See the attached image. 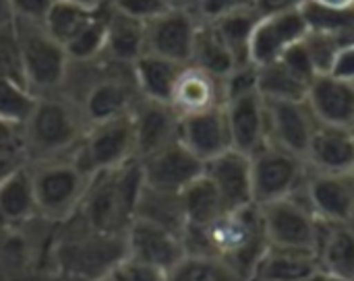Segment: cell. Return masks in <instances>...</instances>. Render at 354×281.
<instances>
[{"label": "cell", "mask_w": 354, "mask_h": 281, "mask_svg": "<svg viewBox=\"0 0 354 281\" xmlns=\"http://www.w3.org/2000/svg\"><path fill=\"white\" fill-rule=\"evenodd\" d=\"M170 2V6H174V8H195V4H197V0H168Z\"/></svg>", "instance_id": "51"}, {"label": "cell", "mask_w": 354, "mask_h": 281, "mask_svg": "<svg viewBox=\"0 0 354 281\" xmlns=\"http://www.w3.org/2000/svg\"><path fill=\"white\" fill-rule=\"evenodd\" d=\"M108 6L141 23H147L168 8H174L168 0H108Z\"/></svg>", "instance_id": "37"}, {"label": "cell", "mask_w": 354, "mask_h": 281, "mask_svg": "<svg viewBox=\"0 0 354 281\" xmlns=\"http://www.w3.org/2000/svg\"><path fill=\"white\" fill-rule=\"evenodd\" d=\"M21 133H23V126L0 118V149L21 147Z\"/></svg>", "instance_id": "45"}, {"label": "cell", "mask_w": 354, "mask_h": 281, "mask_svg": "<svg viewBox=\"0 0 354 281\" xmlns=\"http://www.w3.org/2000/svg\"><path fill=\"white\" fill-rule=\"evenodd\" d=\"M64 2H71V4H77L81 8H87V10H100L108 4V0H64Z\"/></svg>", "instance_id": "48"}, {"label": "cell", "mask_w": 354, "mask_h": 281, "mask_svg": "<svg viewBox=\"0 0 354 281\" xmlns=\"http://www.w3.org/2000/svg\"><path fill=\"white\" fill-rule=\"evenodd\" d=\"M309 172L354 174V128L319 124L305 153Z\"/></svg>", "instance_id": "20"}, {"label": "cell", "mask_w": 354, "mask_h": 281, "mask_svg": "<svg viewBox=\"0 0 354 281\" xmlns=\"http://www.w3.org/2000/svg\"><path fill=\"white\" fill-rule=\"evenodd\" d=\"M124 257V236L97 232L77 213L56 226L50 273L58 281H95L110 275Z\"/></svg>", "instance_id": "1"}, {"label": "cell", "mask_w": 354, "mask_h": 281, "mask_svg": "<svg viewBox=\"0 0 354 281\" xmlns=\"http://www.w3.org/2000/svg\"><path fill=\"white\" fill-rule=\"evenodd\" d=\"M259 21V12L255 8H243L236 12H230L218 21H214V29L220 35V39L226 43L230 50L236 66L249 64V46H251V35L253 29Z\"/></svg>", "instance_id": "31"}, {"label": "cell", "mask_w": 354, "mask_h": 281, "mask_svg": "<svg viewBox=\"0 0 354 281\" xmlns=\"http://www.w3.org/2000/svg\"><path fill=\"white\" fill-rule=\"evenodd\" d=\"M199 23V17L191 8H168L145 23V52L189 64Z\"/></svg>", "instance_id": "11"}, {"label": "cell", "mask_w": 354, "mask_h": 281, "mask_svg": "<svg viewBox=\"0 0 354 281\" xmlns=\"http://www.w3.org/2000/svg\"><path fill=\"white\" fill-rule=\"evenodd\" d=\"M201 230L209 255L228 263L245 281H249L255 263L270 246L259 205L226 211Z\"/></svg>", "instance_id": "4"}, {"label": "cell", "mask_w": 354, "mask_h": 281, "mask_svg": "<svg viewBox=\"0 0 354 281\" xmlns=\"http://www.w3.org/2000/svg\"><path fill=\"white\" fill-rule=\"evenodd\" d=\"M135 128V151L137 159H143L162 147L178 141L180 116L170 104H160L151 99H139L131 112Z\"/></svg>", "instance_id": "17"}, {"label": "cell", "mask_w": 354, "mask_h": 281, "mask_svg": "<svg viewBox=\"0 0 354 281\" xmlns=\"http://www.w3.org/2000/svg\"><path fill=\"white\" fill-rule=\"evenodd\" d=\"M178 141L203 164L232 149L224 108L180 118Z\"/></svg>", "instance_id": "22"}, {"label": "cell", "mask_w": 354, "mask_h": 281, "mask_svg": "<svg viewBox=\"0 0 354 281\" xmlns=\"http://www.w3.org/2000/svg\"><path fill=\"white\" fill-rule=\"evenodd\" d=\"M31 281H58L54 275H39V278H33Z\"/></svg>", "instance_id": "52"}, {"label": "cell", "mask_w": 354, "mask_h": 281, "mask_svg": "<svg viewBox=\"0 0 354 281\" xmlns=\"http://www.w3.org/2000/svg\"><path fill=\"white\" fill-rule=\"evenodd\" d=\"M224 112L234 151H241L251 157L268 143L266 104L259 91L228 99L224 104Z\"/></svg>", "instance_id": "19"}, {"label": "cell", "mask_w": 354, "mask_h": 281, "mask_svg": "<svg viewBox=\"0 0 354 281\" xmlns=\"http://www.w3.org/2000/svg\"><path fill=\"white\" fill-rule=\"evenodd\" d=\"M307 104L319 124L354 128V81L317 75L309 85Z\"/></svg>", "instance_id": "21"}, {"label": "cell", "mask_w": 354, "mask_h": 281, "mask_svg": "<svg viewBox=\"0 0 354 281\" xmlns=\"http://www.w3.org/2000/svg\"><path fill=\"white\" fill-rule=\"evenodd\" d=\"M180 203L187 228H205L226 213L220 193L216 191L214 182L205 176V172L180 193Z\"/></svg>", "instance_id": "29"}, {"label": "cell", "mask_w": 354, "mask_h": 281, "mask_svg": "<svg viewBox=\"0 0 354 281\" xmlns=\"http://www.w3.org/2000/svg\"><path fill=\"white\" fill-rule=\"evenodd\" d=\"M309 168L301 155L266 143L251 155L253 203L268 205L295 195L307 180Z\"/></svg>", "instance_id": "8"}, {"label": "cell", "mask_w": 354, "mask_h": 281, "mask_svg": "<svg viewBox=\"0 0 354 281\" xmlns=\"http://www.w3.org/2000/svg\"><path fill=\"white\" fill-rule=\"evenodd\" d=\"M189 64L199 66V68H203V70H207V72H212L214 77H220V79H226L232 72V68L236 66L230 50L220 39L214 25L203 23V21L199 23Z\"/></svg>", "instance_id": "30"}, {"label": "cell", "mask_w": 354, "mask_h": 281, "mask_svg": "<svg viewBox=\"0 0 354 281\" xmlns=\"http://www.w3.org/2000/svg\"><path fill=\"white\" fill-rule=\"evenodd\" d=\"M317 269V253L270 244L255 263L249 281H303Z\"/></svg>", "instance_id": "24"}, {"label": "cell", "mask_w": 354, "mask_h": 281, "mask_svg": "<svg viewBox=\"0 0 354 281\" xmlns=\"http://www.w3.org/2000/svg\"><path fill=\"white\" fill-rule=\"evenodd\" d=\"M322 6H328V8H334V10H346V8H353L354 0H317Z\"/></svg>", "instance_id": "49"}, {"label": "cell", "mask_w": 354, "mask_h": 281, "mask_svg": "<svg viewBox=\"0 0 354 281\" xmlns=\"http://www.w3.org/2000/svg\"><path fill=\"white\" fill-rule=\"evenodd\" d=\"M280 60H282L299 79H303L307 85H311V83L315 81L317 70H315V66H313V62H311V58H309V52H307V48L303 46V41H299L297 46H292Z\"/></svg>", "instance_id": "41"}, {"label": "cell", "mask_w": 354, "mask_h": 281, "mask_svg": "<svg viewBox=\"0 0 354 281\" xmlns=\"http://www.w3.org/2000/svg\"><path fill=\"white\" fill-rule=\"evenodd\" d=\"M303 281H351V280H344V278H340V275H336V273H330V271H326V269H317L315 273H311L307 280Z\"/></svg>", "instance_id": "47"}, {"label": "cell", "mask_w": 354, "mask_h": 281, "mask_svg": "<svg viewBox=\"0 0 354 281\" xmlns=\"http://www.w3.org/2000/svg\"><path fill=\"white\" fill-rule=\"evenodd\" d=\"M37 215L29 164L0 184V230L21 228Z\"/></svg>", "instance_id": "25"}, {"label": "cell", "mask_w": 354, "mask_h": 281, "mask_svg": "<svg viewBox=\"0 0 354 281\" xmlns=\"http://www.w3.org/2000/svg\"><path fill=\"white\" fill-rule=\"evenodd\" d=\"M187 64H178L153 54H143L131 68H133V79L139 89V95L143 99L160 101V104H170L174 83L180 75V70Z\"/></svg>", "instance_id": "27"}, {"label": "cell", "mask_w": 354, "mask_h": 281, "mask_svg": "<svg viewBox=\"0 0 354 281\" xmlns=\"http://www.w3.org/2000/svg\"><path fill=\"white\" fill-rule=\"evenodd\" d=\"M95 12L97 10H87V8H81L77 4H71V2H64V0H56V4L50 8V12L46 14L41 25L46 27V31L56 41L66 46L95 17Z\"/></svg>", "instance_id": "35"}, {"label": "cell", "mask_w": 354, "mask_h": 281, "mask_svg": "<svg viewBox=\"0 0 354 281\" xmlns=\"http://www.w3.org/2000/svg\"><path fill=\"white\" fill-rule=\"evenodd\" d=\"M224 79L193 64H187L180 70L170 97V106L180 118L212 112L224 108Z\"/></svg>", "instance_id": "16"}, {"label": "cell", "mask_w": 354, "mask_h": 281, "mask_svg": "<svg viewBox=\"0 0 354 281\" xmlns=\"http://www.w3.org/2000/svg\"><path fill=\"white\" fill-rule=\"evenodd\" d=\"M95 281H112V280H110V275H106V278H100V280H95Z\"/></svg>", "instance_id": "53"}, {"label": "cell", "mask_w": 354, "mask_h": 281, "mask_svg": "<svg viewBox=\"0 0 354 281\" xmlns=\"http://www.w3.org/2000/svg\"><path fill=\"white\" fill-rule=\"evenodd\" d=\"M257 91V66L255 64H243L234 66L232 72L224 79V95L226 101L234 99L239 95H247Z\"/></svg>", "instance_id": "39"}, {"label": "cell", "mask_w": 354, "mask_h": 281, "mask_svg": "<svg viewBox=\"0 0 354 281\" xmlns=\"http://www.w3.org/2000/svg\"><path fill=\"white\" fill-rule=\"evenodd\" d=\"M257 91L266 99H307L309 85L282 60L257 66Z\"/></svg>", "instance_id": "32"}, {"label": "cell", "mask_w": 354, "mask_h": 281, "mask_svg": "<svg viewBox=\"0 0 354 281\" xmlns=\"http://www.w3.org/2000/svg\"><path fill=\"white\" fill-rule=\"evenodd\" d=\"M110 280L112 281H168V273L147 265V263H139L133 261L129 257H124L112 271H110Z\"/></svg>", "instance_id": "38"}, {"label": "cell", "mask_w": 354, "mask_h": 281, "mask_svg": "<svg viewBox=\"0 0 354 281\" xmlns=\"http://www.w3.org/2000/svg\"><path fill=\"white\" fill-rule=\"evenodd\" d=\"M12 29L25 87L35 97L60 93L71 64L64 46L56 41L41 23L35 21L12 19Z\"/></svg>", "instance_id": "6"}, {"label": "cell", "mask_w": 354, "mask_h": 281, "mask_svg": "<svg viewBox=\"0 0 354 281\" xmlns=\"http://www.w3.org/2000/svg\"><path fill=\"white\" fill-rule=\"evenodd\" d=\"M205 176L214 182L226 211H236L253 203L251 157L241 151H226L205 164Z\"/></svg>", "instance_id": "18"}, {"label": "cell", "mask_w": 354, "mask_h": 281, "mask_svg": "<svg viewBox=\"0 0 354 281\" xmlns=\"http://www.w3.org/2000/svg\"><path fill=\"white\" fill-rule=\"evenodd\" d=\"M124 246L129 259L153 265L166 273L187 255L180 236L139 217H133L129 224L124 232Z\"/></svg>", "instance_id": "15"}, {"label": "cell", "mask_w": 354, "mask_h": 281, "mask_svg": "<svg viewBox=\"0 0 354 281\" xmlns=\"http://www.w3.org/2000/svg\"><path fill=\"white\" fill-rule=\"evenodd\" d=\"M263 215V226L268 234V242L280 249H297V251H317L322 222L311 211L303 186L280 201L259 205Z\"/></svg>", "instance_id": "7"}, {"label": "cell", "mask_w": 354, "mask_h": 281, "mask_svg": "<svg viewBox=\"0 0 354 281\" xmlns=\"http://www.w3.org/2000/svg\"><path fill=\"white\" fill-rule=\"evenodd\" d=\"M135 217L151 222L160 228H166L180 238L187 230V220H185L180 195L162 193V191L149 188L145 184H143L139 201H137Z\"/></svg>", "instance_id": "28"}, {"label": "cell", "mask_w": 354, "mask_h": 281, "mask_svg": "<svg viewBox=\"0 0 354 281\" xmlns=\"http://www.w3.org/2000/svg\"><path fill=\"white\" fill-rule=\"evenodd\" d=\"M332 75L354 81V43L340 52V56L336 58V64L332 68Z\"/></svg>", "instance_id": "46"}, {"label": "cell", "mask_w": 354, "mask_h": 281, "mask_svg": "<svg viewBox=\"0 0 354 281\" xmlns=\"http://www.w3.org/2000/svg\"><path fill=\"white\" fill-rule=\"evenodd\" d=\"M106 43V6L95 12V17L64 46L71 64H87L104 58Z\"/></svg>", "instance_id": "33"}, {"label": "cell", "mask_w": 354, "mask_h": 281, "mask_svg": "<svg viewBox=\"0 0 354 281\" xmlns=\"http://www.w3.org/2000/svg\"><path fill=\"white\" fill-rule=\"evenodd\" d=\"M143 184L162 193L180 195L193 180L203 176L205 164L193 155L180 141H174L160 151L139 159Z\"/></svg>", "instance_id": "12"}, {"label": "cell", "mask_w": 354, "mask_h": 281, "mask_svg": "<svg viewBox=\"0 0 354 281\" xmlns=\"http://www.w3.org/2000/svg\"><path fill=\"white\" fill-rule=\"evenodd\" d=\"M37 97L17 79L0 75V118L23 126Z\"/></svg>", "instance_id": "36"}, {"label": "cell", "mask_w": 354, "mask_h": 281, "mask_svg": "<svg viewBox=\"0 0 354 281\" xmlns=\"http://www.w3.org/2000/svg\"><path fill=\"white\" fill-rule=\"evenodd\" d=\"M268 143L305 159L307 147L319 122L307 99H266Z\"/></svg>", "instance_id": "10"}, {"label": "cell", "mask_w": 354, "mask_h": 281, "mask_svg": "<svg viewBox=\"0 0 354 281\" xmlns=\"http://www.w3.org/2000/svg\"><path fill=\"white\" fill-rule=\"evenodd\" d=\"M255 0H197L195 4V14L203 23H214L230 12L243 10V8H253Z\"/></svg>", "instance_id": "40"}, {"label": "cell", "mask_w": 354, "mask_h": 281, "mask_svg": "<svg viewBox=\"0 0 354 281\" xmlns=\"http://www.w3.org/2000/svg\"><path fill=\"white\" fill-rule=\"evenodd\" d=\"M141 188L143 174L139 159H133L116 170L100 172L91 178L79 215L97 232L124 236L135 217Z\"/></svg>", "instance_id": "3"}, {"label": "cell", "mask_w": 354, "mask_h": 281, "mask_svg": "<svg viewBox=\"0 0 354 281\" xmlns=\"http://www.w3.org/2000/svg\"><path fill=\"white\" fill-rule=\"evenodd\" d=\"M37 215L50 224H64L81 209L83 197L91 184L89 174L75 155L29 164Z\"/></svg>", "instance_id": "5"}, {"label": "cell", "mask_w": 354, "mask_h": 281, "mask_svg": "<svg viewBox=\"0 0 354 281\" xmlns=\"http://www.w3.org/2000/svg\"><path fill=\"white\" fill-rule=\"evenodd\" d=\"M8 4H10L12 19L44 23L46 14L56 4V0H8Z\"/></svg>", "instance_id": "42"}, {"label": "cell", "mask_w": 354, "mask_h": 281, "mask_svg": "<svg viewBox=\"0 0 354 281\" xmlns=\"http://www.w3.org/2000/svg\"><path fill=\"white\" fill-rule=\"evenodd\" d=\"M73 155L93 176L137 159L131 114L89 126Z\"/></svg>", "instance_id": "9"}, {"label": "cell", "mask_w": 354, "mask_h": 281, "mask_svg": "<svg viewBox=\"0 0 354 281\" xmlns=\"http://www.w3.org/2000/svg\"><path fill=\"white\" fill-rule=\"evenodd\" d=\"M87 126L79 108L64 95H39L23 124L21 149L29 164L73 155Z\"/></svg>", "instance_id": "2"}, {"label": "cell", "mask_w": 354, "mask_h": 281, "mask_svg": "<svg viewBox=\"0 0 354 281\" xmlns=\"http://www.w3.org/2000/svg\"><path fill=\"white\" fill-rule=\"evenodd\" d=\"M145 54V23L131 19L106 4L104 60L133 66Z\"/></svg>", "instance_id": "23"}, {"label": "cell", "mask_w": 354, "mask_h": 281, "mask_svg": "<svg viewBox=\"0 0 354 281\" xmlns=\"http://www.w3.org/2000/svg\"><path fill=\"white\" fill-rule=\"evenodd\" d=\"M319 267L354 281V226L353 224H324L317 242Z\"/></svg>", "instance_id": "26"}, {"label": "cell", "mask_w": 354, "mask_h": 281, "mask_svg": "<svg viewBox=\"0 0 354 281\" xmlns=\"http://www.w3.org/2000/svg\"><path fill=\"white\" fill-rule=\"evenodd\" d=\"M307 33H309V23L301 8L259 17L249 46L251 64L263 66L280 60L292 46L303 41Z\"/></svg>", "instance_id": "13"}, {"label": "cell", "mask_w": 354, "mask_h": 281, "mask_svg": "<svg viewBox=\"0 0 354 281\" xmlns=\"http://www.w3.org/2000/svg\"><path fill=\"white\" fill-rule=\"evenodd\" d=\"M168 281H245L228 263L216 257L185 255L170 271Z\"/></svg>", "instance_id": "34"}, {"label": "cell", "mask_w": 354, "mask_h": 281, "mask_svg": "<svg viewBox=\"0 0 354 281\" xmlns=\"http://www.w3.org/2000/svg\"><path fill=\"white\" fill-rule=\"evenodd\" d=\"M10 21H12L10 4L8 0H0V23H10Z\"/></svg>", "instance_id": "50"}, {"label": "cell", "mask_w": 354, "mask_h": 281, "mask_svg": "<svg viewBox=\"0 0 354 281\" xmlns=\"http://www.w3.org/2000/svg\"><path fill=\"white\" fill-rule=\"evenodd\" d=\"M307 0H255L253 8L259 12V17L266 14H278V12H288V10H299L303 8Z\"/></svg>", "instance_id": "44"}, {"label": "cell", "mask_w": 354, "mask_h": 281, "mask_svg": "<svg viewBox=\"0 0 354 281\" xmlns=\"http://www.w3.org/2000/svg\"><path fill=\"white\" fill-rule=\"evenodd\" d=\"M27 157L21 147H10V149H0V184L8 180L17 170L27 166Z\"/></svg>", "instance_id": "43"}, {"label": "cell", "mask_w": 354, "mask_h": 281, "mask_svg": "<svg viewBox=\"0 0 354 281\" xmlns=\"http://www.w3.org/2000/svg\"><path fill=\"white\" fill-rule=\"evenodd\" d=\"M303 195L319 222L354 226V174L309 172Z\"/></svg>", "instance_id": "14"}]
</instances>
